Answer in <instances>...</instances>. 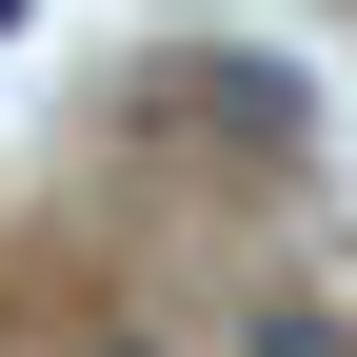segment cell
<instances>
[{"instance_id": "obj_1", "label": "cell", "mask_w": 357, "mask_h": 357, "mask_svg": "<svg viewBox=\"0 0 357 357\" xmlns=\"http://www.w3.org/2000/svg\"><path fill=\"white\" fill-rule=\"evenodd\" d=\"M238 357H357V337H337V318H258Z\"/></svg>"}]
</instances>
